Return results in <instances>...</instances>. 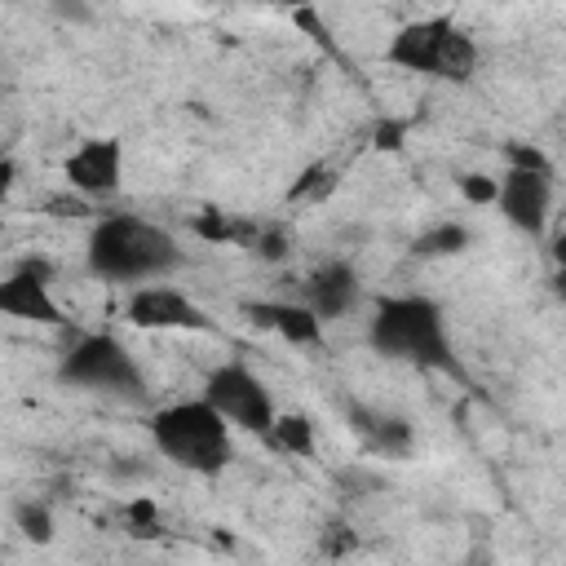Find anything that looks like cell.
Instances as JSON below:
<instances>
[{"instance_id": "20", "label": "cell", "mask_w": 566, "mask_h": 566, "mask_svg": "<svg viewBox=\"0 0 566 566\" xmlns=\"http://www.w3.org/2000/svg\"><path fill=\"white\" fill-rule=\"evenodd\" d=\"M53 9H57L62 18H75V22L88 18V4H84V0H53Z\"/></svg>"}, {"instance_id": "1", "label": "cell", "mask_w": 566, "mask_h": 566, "mask_svg": "<svg viewBox=\"0 0 566 566\" xmlns=\"http://www.w3.org/2000/svg\"><path fill=\"white\" fill-rule=\"evenodd\" d=\"M88 274L111 283V287H142V283H159L181 265V248L177 239L137 212H106L93 230H88Z\"/></svg>"}, {"instance_id": "10", "label": "cell", "mask_w": 566, "mask_h": 566, "mask_svg": "<svg viewBox=\"0 0 566 566\" xmlns=\"http://www.w3.org/2000/svg\"><path fill=\"white\" fill-rule=\"evenodd\" d=\"M62 177L71 190H80L84 199H106L119 190L124 181V142L119 137H84L66 164H62Z\"/></svg>"}, {"instance_id": "16", "label": "cell", "mask_w": 566, "mask_h": 566, "mask_svg": "<svg viewBox=\"0 0 566 566\" xmlns=\"http://www.w3.org/2000/svg\"><path fill=\"white\" fill-rule=\"evenodd\" d=\"M495 190H500V177H486V172L460 177V195H464L469 203H495Z\"/></svg>"}, {"instance_id": "17", "label": "cell", "mask_w": 566, "mask_h": 566, "mask_svg": "<svg viewBox=\"0 0 566 566\" xmlns=\"http://www.w3.org/2000/svg\"><path fill=\"white\" fill-rule=\"evenodd\" d=\"M18 526H22L31 539H49V535H53V522H49V509H44V504H22V509H18Z\"/></svg>"}, {"instance_id": "4", "label": "cell", "mask_w": 566, "mask_h": 566, "mask_svg": "<svg viewBox=\"0 0 566 566\" xmlns=\"http://www.w3.org/2000/svg\"><path fill=\"white\" fill-rule=\"evenodd\" d=\"M385 62H394L411 75H424V80L469 84L478 62H482V49H478L473 31L460 27L451 13H429V18H416L389 35Z\"/></svg>"}, {"instance_id": "14", "label": "cell", "mask_w": 566, "mask_h": 566, "mask_svg": "<svg viewBox=\"0 0 566 566\" xmlns=\"http://www.w3.org/2000/svg\"><path fill=\"white\" fill-rule=\"evenodd\" d=\"M265 442H274L279 451H292V455H310L314 451V424L305 416L279 411V420H274V429H270Z\"/></svg>"}, {"instance_id": "8", "label": "cell", "mask_w": 566, "mask_h": 566, "mask_svg": "<svg viewBox=\"0 0 566 566\" xmlns=\"http://www.w3.org/2000/svg\"><path fill=\"white\" fill-rule=\"evenodd\" d=\"M495 208H500V217H504L513 230H522V234L539 239V234L548 230L553 172L509 164V168H504V177H500V190H495Z\"/></svg>"}, {"instance_id": "18", "label": "cell", "mask_w": 566, "mask_h": 566, "mask_svg": "<svg viewBox=\"0 0 566 566\" xmlns=\"http://www.w3.org/2000/svg\"><path fill=\"white\" fill-rule=\"evenodd\" d=\"M504 155H509V164H517V168H544V172H553V164H548V159H544L535 146H522V142H513Z\"/></svg>"}, {"instance_id": "15", "label": "cell", "mask_w": 566, "mask_h": 566, "mask_svg": "<svg viewBox=\"0 0 566 566\" xmlns=\"http://www.w3.org/2000/svg\"><path fill=\"white\" fill-rule=\"evenodd\" d=\"M464 248H469V230L460 221H438L416 239L420 256H451V252H464Z\"/></svg>"}, {"instance_id": "7", "label": "cell", "mask_w": 566, "mask_h": 566, "mask_svg": "<svg viewBox=\"0 0 566 566\" xmlns=\"http://www.w3.org/2000/svg\"><path fill=\"white\" fill-rule=\"evenodd\" d=\"M124 314L133 327H146V332H208L212 327V318L168 279L128 287Z\"/></svg>"}, {"instance_id": "9", "label": "cell", "mask_w": 566, "mask_h": 566, "mask_svg": "<svg viewBox=\"0 0 566 566\" xmlns=\"http://www.w3.org/2000/svg\"><path fill=\"white\" fill-rule=\"evenodd\" d=\"M49 261L44 256H27L18 261L4 283H0V314L9 318H22V323H44V327H57L62 323V305L53 301L49 292Z\"/></svg>"}, {"instance_id": "5", "label": "cell", "mask_w": 566, "mask_h": 566, "mask_svg": "<svg viewBox=\"0 0 566 566\" xmlns=\"http://www.w3.org/2000/svg\"><path fill=\"white\" fill-rule=\"evenodd\" d=\"M57 380L71 389L111 394V398H137L146 389V376L133 349L111 332H84L80 340H71V349L57 363Z\"/></svg>"}, {"instance_id": "12", "label": "cell", "mask_w": 566, "mask_h": 566, "mask_svg": "<svg viewBox=\"0 0 566 566\" xmlns=\"http://www.w3.org/2000/svg\"><path fill=\"white\" fill-rule=\"evenodd\" d=\"M248 314H252L261 327H270V332H279L283 340H292V345H318V340H323V318H318L301 296H296V301H252Z\"/></svg>"}, {"instance_id": "6", "label": "cell", "mask_w": 566, "mask_h": 566, "mask_svg": "<svg viewBox=\"0 0 566 566\" xmlns=\"http://www.w3.org/2000/svg\"><path fill=\"white\" fill-rule=\"evenodd\" d=\"M203 398H208L234 429H243V433H252V438H270V429H274V420H279V407H274L270 385H265L248 363H239V358H230V363H221V367L208 371Z\"/></svg>"}, {"instance_id": "13", "label": "cell", "mask_w": 566, "mask_h": 566, "mask_svg": "<svg viewBox=\"0 0 566 566\" xmlns=\"http://www.w3.org/2000/svg\"><path fill=\"white\" fill-rule=\"evenodd\" d=\"M349 420H354V429H358V438L376 451V455H407L411 451V424L402 420V416H367L363 407H354L349 411Z\"/></svg>"}, {"instance_id": "2", "label": "cell", "mask_w": 566, "mask_h": 566, "mask_svg": "<svg viewBox=\"0 0 566 566\" xmlns=\"http://www.w3.org/2000/svg\"><path fill=\"white\" fill-rule=\"evenodd\" d=\"M367 340L389 363H407L420 371H455L447 314L433 296L420 292L380 296L367 318Z\"/></svg>"}, {"instance_id": "11", "label": "cell", "mask_w": 566, "mask_h": 566, "mask_svg": "<svg viewBox=\"0 0 566 566\" xmlns=\"http://www.w3.org/2000/svg\"><path fill=\"white\" fill-rule=\"evenodd\" d=\"M358 296H363L358 270H354L349 261H340V256H332V261L314 265V270H310V279L301 283V301H305L323 323L345 318V314L358 305Z\"/></svg>"}, {"instance_id": "3", "label": "cell", "mask_w": 566, "mask_h": 566, "mask_svg": "<svg viewBox=\"0 0 566 566\" xmlns=\"http://www.w3.org/2000/svg\"><path fill=\"white\" fill-rule=\"evenodd\" d=\"M150 442L168 464L199 478H212L234 460V424L203 394L159 407L150 416Z\"/></svg>"}, {"instance_id": "19", "label": "cell", "mask_w": 566, "mask_h": 566, "mask_svg": "<svg viewBox=\"0 0 566 566\" xmlns=\"http://www.w3.org/2000/svg\"><path fill=\"white\" fill-rule=\"evenodd\" d=\"M398 137H402V124H380V133H376V146H380V150H394V146H402Z\"/></svg>"}, {"instance_id": "21", "label": "cell", "mask_w": 566, "mask_h": 566, "mask_svg": "<svg viewBox=\"0 0 566 566\" xmlns=\"http://www.w3.org/2000/svg\"><path fill=\"white\" fill-rule=\"evenodd\" d=\"M274 4H283V9H310L314 0H274Z\"/></svg>"}]
</instances>
